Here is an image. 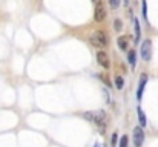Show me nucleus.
Wrapping results in <instances>:
<instances>
[{
    "instance_id": "f257e3e1",
    "label": "nucleus",
    "mask_w": 158,
    "mask_h": 147,
    "mask_svg": "<svg viewBox=\"0 0 158 147\" xmlns=\"http://www.w3.org/2000/svg\"><path fill=\"white\" fill-rule=\"evenodd\" d=\"M89 43L92 45V46H95V48H106V45H107V37H106V34L103 31H95L91 37H89Z\"/></svg>"
},
{
    "instance_id": "f03ea898",
    "label": "nucleus",
    "mask_w": 158,
    "mask_h": 147,
    "mask_svg": "<svg viewBox=\"0 0 158 147\" xmlns=\"http://www.w3.org/2000/svg\"><path fill=\"white\" fill-rule=\"evenodd\" d=\"M140 54H141V57H143L144 61H151V58H152V42H151L149 39H146V40L141 43Z\"/></svg>"
},
{
    "instance_id": "7ed1b4c3",
    "label": "nucleus",
    "mask_w": 158,
    "mask_h": 147,
    "mask_svg": "<svg viewBox=\"0 0 158 147\" xmlns=\"http://www.w3.org/2000/svg\"><path fill=\"white\" fill-rule=\"evenodd\" d=\"M143 141H144V132H143V129L141 127H135L134 129V144H135V147H141Z\"/></svg>"
},
{
    "instance_id": "20e7f679",
    "label": "nucleus",
    "mask_w": 158,
    "mask_h": 147,
    "mask_svg": "<svg viewBox=\"0 0 158 147\" xmlns=\"http://www.w3.org/2000/svg\"><path fill=\"white\" fill-rule=\"evenodd\" d=\"M106 17V9L102 3L95 5V11H94V20L95 22H103Z\"/></svg>"
},
{
    "instance_id": "39448f33",
    "label": "nucleus",
    "mask_w": 158,
    "mask_h": 147,
    "mask_svg": "<svg viewBox=\"0 0 158 147\" xmlns=\"http://www.w3.org/2000/svg\"><path fill=\"white\" fill-rule=\"evenodd\" d=\"M97 61H98V64H100L102 67H105V69L109 67V57H107V54L103 52V51H100V52L97 54Z\"/></svg>"
},
{
    "instance_id": "423d86ee",
    "label": "nucleus",
    "mask_w": 158,
    "mask_h": 147,
    "mask_svg": "<svg viewBox=\"0 0 158 147\" xmlns=\"http://www.w3.org/2000/svg\"><path fill=\"white\" fill-rule=\"evenodd\" d=\"M146 81H148V75L143 74L140 77V83H138V91H137V98L141 100V95H143V91H144V86H146Z\"/></svg>"
},
{
    "instance_id": "0eeeda50",
    "label": "nucleus",
    "mask_w": 158,
    "mask_h": 147,
    "mask_svg": "<svg viewBox=\"0 0 158 147\" xmlns=\"http://www.w3.org/2000/svg\"><path fill=\"white\" fill-rule=\"evenodd\" d=\"M127 60H129V64H131V67L132 69H135V66H137V52L132 49V51H129V54H127Z\"/></svg>"
},
{
    "instance_id": "6e6552de",
    "label": "nucleus",
    "mask_w": 158,
    "mask_h": 147,
    "mask_svg": "<svg viewBox=\"0 0 158 147\" xmlns=\"http://www.w3.org/2000/svg\"><path fill=\"white\" fill-rule=\"evenodd\" d=\"M134 28H135V43H138L141 37V31H140V22L137 18H134Z\"/></svg>"
},
{
    "instance_id": "1a4fd4ad",
    "label": "nucleus",
    "mask_w": 158,
    "mask_h": 147,
    "mask_svg": "<svg viewBox=\"0 0 158 147\" xmlns=\"http://www.w3.org/2000/svg\"><path fill=\"white\" fill-rule=\"evenodd\" d=\"M137 112H138V120H140V124L146 127V124H148V120H146V115H144L143 109H141V107H137Z\"/></svg>"
},
{
    "instance_id": "9d476101",
    "label": "nucleus",
    "mask_w": 158,
    "mask_h": 147,
    "mask_svg": "<svg viewBox=\"0 0 158 147\" xmlns=\"http://www.w3.org/2000/svg\"><path fill=\"white\" fill-rule=\"evenodd\" d=\"M117 43H118V48L121 49V51H126L127 49V40H126V37H118Z\"/></svg>"
},
{
    "instance_id": "9b49d317",
    "label": "nucleus",
    "mask_w": 158,
    "mask_h": 147,
    "mask_svg": "<svg viewBox=\"0 0 158 147\" xmlns=\"http://www.w3.org/2000/svg\"><path fill=\"white\" fill-rule=\"evenodd\" d=\"M115 88H117V89H120V91L124 88V80H123V77H120V75H118V77H115Z\"/></svg>"
},
{
    "instance_id": "f8f14e48",
    "label": "nucleus",
    "mask_w": 158,
    "mask_h": 147,
    "mask_svg": "<svg viewBox=\"0 0 158 147\" xmlns=\"http://www.w3.org/2000/svg\"><path fill=\"white\" fill-rule=\"evenodd\" d=\"M141 14H143V17H144V20H146V18H148V3H146V0L141 2Z\"/></svg>"
},
{
    "instance_id": "ddd939ff",
    "label": "nucleus",
    "mask_w": 158,
    "mask_h": 147,
    "mask_svg": "<svg viewBox=\"0 0 158 147\" xmlns=\"http://www.w3.org/2000/svg\"><path fill=\"white\" fill-rule=\"evenodd\" d=\"M114 28H115V31H120V29L123 28V22H121L120 18H115V22H114Z\"/></svg>"
},
{
    "instance_id": "4468645a",
    "label": "nucleus",
    "mask_w": 158,
    "mask_h": 147,
    "mask_svg": "<svg viewBox=\"0 0 158 147\" xmlns=\"http://www.w3.org/2000/svg\"><path fill=\"white\" fill-rule=\"evenodd\" d=\"M127 143H129L127 135H123V137H121V140H120V146L118 147H127Z\"/></svg>"
},
{
    "instance_id": "2eb2a0df",
    "label": "nucleus",
    "mask_w": 158,
    "mask_h": 147,
    "mask_svg": "<svg viewBox=\"0 0 158 147\" xmlns=\"http://www.w3.org/2000/svg\"><path fill=\"white\" fill-rule=\"evenodd\" d=\"M107 2H109V5H110L112 9H117L120 6V0H107Z\"/></svg>"
},
{
    "instance_id": "dca6fc26",
    "label": "nucleus",
    "mask_w": 158,
    "mask_h": 147,
    "mask_svg": "<svg viewBox=\"0 0 158 147\" xmlns=\"http://www.w3.org/2000/svg\"><path fill=\"white\" fill-rule=\"evenodd\" d=\"M117 138H118V133H114V135H112V140H110V146L112 147L117 146Z\"/></svg>"
},
{
    "instance_id": "f3484780",
    "label": "nucleus",
    "mask_w": 158,
    "mask_h": 147,
    "mask_svg": "<svg viewBox=\"0 0 158 147\" xmlns=\"http://www.w3.org/2000/svg\"><path fill=\"white\" fill-rule=\"evenodd\" d=\"M92 2H94L95 5H98V3H102V0H92Z\"/></svg>"
}]
</instances>
